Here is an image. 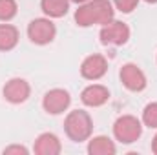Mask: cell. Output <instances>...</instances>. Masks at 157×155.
<instances>
[{
    "mask_svg": "<svg viewBox=\"0 0 157 155\" xmlns=\"http://www.w3.org/2000/svg\"><path fill=\"white\" fill-rule=\"evenodd\" d=\"M13 153H18V155H28V150L24 146H9L4 150V155H13Z\"/></svg>",
    "mask_w": 157,
    "mask_h": 155,
    "instance_id": "cell-18",
    "label": "cell"
},
{
    "mask_svg": "<svg viewBox=\"0 0 157 155\" xmlns=\"http://www.w3.org/2000/svg\"><path fill=\"white\" fill-rule=\"evenodd\" d=\"M143 122L148 128H157V102L146 104V108L143 112Z\"/></svg>",
    "mask_w": 157,
    "mask_h": 155,
    "instance_id": "cell-16",
    "label": "cell"
},
{
    "mask_svg": "<svg viewBox=\"0 0 157 155\" xmlns=\"http://www.w3.org/2000/svg\"><path fill=\"white\" fill-rule=\"evenodd\" d=\"M88 152H90V155H113L115 153V144L112 142V139L99 135V137H93L90 141Z\"/></svg>",
    "mask_w": 157,
    "mask_h": 155,
    "instance_id": "cell-12",
    "label": "cell"
},
{
    "mask_svg": "<svg viewBox=\"0 0 157 155\" xmlns=\"http://www.w3.org/2000/svg\"><path fill=\"white\" fill-rule=\"evenodd\" d=\"M64 130L68 133V137L75 142H82L86 141L91 131H93V122H91V117L88 115L86 112L82 110H75L71 112L70 115L66 117L64 120Z\"/></svg>",
    "mask_w": 157,
    "mask_h": 155,
    "instance_id": "cell-2",
    "label": "cell"
},
{
    "mask_svg": "<svg viewBox=\"0 0 157 155\" xmlns=\"http://www.w3.org/2000/svg\"><path fill=\"white\" fill-rule=\"evenodd\" d=\"M29 91H31L29 84L24 78H11L4 86V97H6V100H9L13 104L26 102L28 97H29Z\"/></svg>",
    "mask_w": 157,
    "mask_h": 155,
    "instance_id": "cell-9",
    "label": "cell"
},
{
    "mask_svg": "<svg viewBox=\"0 0 157 155\" xmlns=\"http://www.w3.org/2000/svg\"><path fill=\"white\" fill-rule=\"evenodd\" d=\"M113 133L117 137V141H121L122 144H132L135 142L141 133H143V126L141 122L132 115H122L119 117L113 124Z\"/></svg>",
    "mask_w": 157,
    "mask_h": 155,
    "instance_id": "cell-3",
    "label": "cell"
},
{
    "mask_svg": "<svg viewBox=\"0 0 157 155\" xmlns=\"http://www.w3.org/2000/svg\"><path fill=\"white\" fill-rule=\"evenodd\" d=\"M70 102H71L70 93H68L66 89L55 88V89H51V91H48V93L44 95L42 106H44V110H46L48 113L59 115V113H62V112L70 106Z\"/></svg>",
    "mask_w": 157,
    "mask_h": 155,
    "instance_id": "cell-6",
    "label": "cell"
},
{
    "mask_svg": "<svg viewBox=\"0 0 157 155\" xmlns=\"http://www.w3.org/2000/svg\"><path fill=\"white\" fill-rule=\"evenodd\" d=\"M113 20V7L110 0H90L75 11V22L82 28L93 24H108Z\"/></svg>",
    "mask_w": 157,
    "mask_h": 155,
    "instance_id": "cell-1",
    "label": "cell"
},
{
    "mask_svg": "<svg viewBox=\"0 0 157 155\" xmlns=\"http://www.w3.org/2000/svg\"><path fill=\"white\" fill-rule=\"evenodd\" d=\"M108 71V62L102 55H90L80 66V75L88 80H97Z\"/></svg>",
    "mask_w": 157,
    "mask_h": 155,
    "instance_id": "cell-8",
    "label": "cell"
},
{
    "mask_svg": "<svg viewBox=\"0 0 157 155\" xmlns=\"http://www.w3.org/2000/svg\"><path fill=\"white\" fill-rule=\"evenodd\" d=\"M152 150H154V153L157 155V135L154 137V142H152Z\"/></svg>",
    "mask_w": 157,
    "mask_h": 155,
    "instance_id": "cell-19",
    "label": "cell"
},
{
    "mask_svg": "<svg viewBox=\"0 0 157 155\" xmlns=\"http://www.w3.org/2000/svg\"><path fill=\"white\" fill-rule=\"evenodd\" d=\"M70 2H86V0H70Z\"/></svg>",
    "mask_w": 157,
    "mask_h": 155,
    "instance_id": "cell-21",
    "label": "cell"
},
{
    "mask_svg": "<svg viewBox=\"0 0 157 155\" xmlns=\"http://www.w3.org/2000/svg\"><path fill=\"white\" fill-rule=\"evenodd\" d=\"M57 35V29H55V24L48 18H35L29 22L28 26V37L31 42L44 46V44H49L51 40L55 39Z\"/></svg>",
    "mask_w": 157,
    "mask_h": 155,
    "instance_id": "cell-4",
    "label": "cell"
},
{
    "mask_svg": "<svg viewBox=\"0 0 157 155\" xmlns=\"http://www.w3.org/2000/svg\"><path fill=\"white\" fill-rule=\"evenodd\" d=\"M40 7L42 11L48 15V17H53V18H60L68 13L70 9V0H42L40 2Z\"/></svg>",
    "mask_w": 157,
    "mask_h": 155,
    "instance_id": "cell-14",
    "label": "cell"
},
{
    "mask_svg": "<svg viewBox=\"0 0 157 155\" xmlns=\"http://www.w3.org/2000/svg\"><path fill=\"white\" fill-rule=\"evenodd\" d=\"M18 42V29L11 24H0V51H9Z\"/></svg>",
    "mask_w": 157,
    "mask_h": 155,
    "instance_id": "cell-13",
    "label": "cell"
},
{
    "mask_svg": "<svg viewBox=\"0 0 157 155\" xmlns=\"http://www.w3.org/2000/svg\"><path fill=\"white\" fill-rule=\"evenodd\" d=\"M17 2L15 0H0V20L7 22L17 15Z\"/></svg>",
    "mask_w": 157,
    "mask_h": 155,
    "instance_id": "cell-15",
    "label": "cell"
},
{
    "mask_svg": "<svg viewBox=\"0 0 157 155\" xmlns=\"http://www.w3.org/2000/svg\"><path fill=\"white\" fill-rule=\"evenodd\" d=\"M80 99H82V102H84L86 106L97 108V106H102L104 102H108L110 91H108V88H104V86H101V84H91V86H88V88L82 89Z\"/></svg>",
    "mask_w": 157,
    "mask_h": 155,
    "instance_id": "cell-10",
    "label": "cell"
},
{
    "mask_svg": "<svg viewBox=\"0 0 157 155\" xmlns=\"http://www.w3.org/2000/svg\"><path fill=\"white\" fill-rule=\"evenodd\" d=\"M146 2H148V4H155L157 0H146Z\"/></svg>",
    "mask_w": 157,
    "mask_h": 155,
    "instance_id": "cell-20",
    "label": "cell"
},
{
    "mask_svg": "<svg viewBox=\"0 0 157 155\" xmlns=\"http://www.w3.org/2000/svg\"><path fill=\"white\" fill-rule=\"evenodd\" d=\"M113 4L121 13H132L137 7L139 0H113Z\"/></svg>",
    "mask_w": 157,
    "mask_h": 155,
    "instance_id": "cell-17",
    "label": "cell"
},
{
    "mask_svg": "<svg viewBox=\"0 0 157 155\" xmlns=\"http://www.w3.org/2000/svg\"><path fill=\"white\" fill-rule=\"evenodd\" d=\"M99 37H101V42L104 46H122L130 39V28L124 22L112 20V22L104 24Z\"/></svg>",
    "mask_w": 157,
    "mask_h": 155,
    "instance_id": "cell-5",
    "label": "cell"
},
{
    "mask_svg": "<svg viewBox=\"0 0 157 155\" xmlns=\"http://www.w3.org/2000/svg\"><path fill=\"white\" fill-rule=\"evenodd\" d=\"M121 80L130 91H143L146 88V77L144 73L132 62L124 64L121 68Z\"/></svg>",
    "mask_w": 157,
    "mask_h": 155,
    "instance_id": "cell-7",
    "label": "cell"
},
{
    "mask_svg": "<svg viewBox=\"0 0 157 155\" xmlns=\"http://www.w3.org/2000/svg\"><path fill=\"white\" fill-rule=\"evenodd\" d=\"M33 150L37 155H59L60 153V141L53 133H42L35 141Z\"/></svg>",
    "mask_w": 157,
    "mask_h": 155,
    "instance_id": "cell-11",
    "label": "cell"
}]
</instances>
